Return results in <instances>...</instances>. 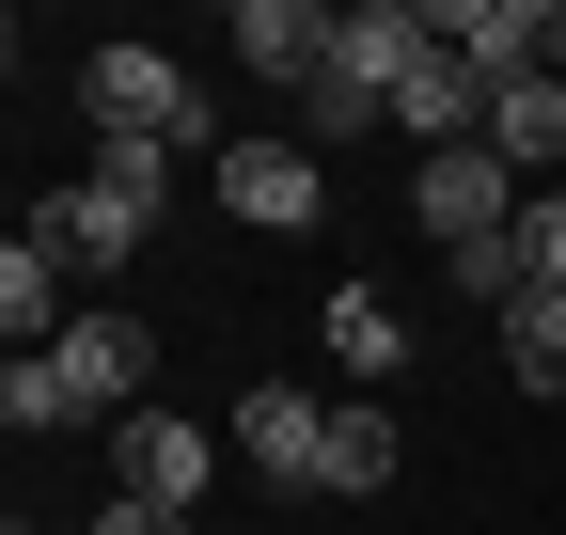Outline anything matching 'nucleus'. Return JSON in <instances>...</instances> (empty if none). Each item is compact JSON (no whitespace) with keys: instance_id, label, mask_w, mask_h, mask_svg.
Segmentation results:
<instances>
[{"instance_id":"obj_20","label":"nucleus","mask_w":566,"mask_h":535,"mask_svg":"<svg viewBox=\"0 0 566 535\" xmlns=\"http://www.w3.org/2000/svg\"><path fill=\"white\" fill-rule=\"evenodd\" d=\"M17 535H32V520H17Z\"/></svg>"},{"instance_id":"obj_12","label":"nucleus","mask_w":566,"mask_h":535,"mask_svg":"<svg viewBox=\"0 0 566 535\" xmlns=\"http://www.w3.org/2000/svg\"><path fill=\"white\" fill-rule=\"evenodd\" d=\"M488 143L551 189V174H566V80H504V95H488Z\"/></svg>"},{"instance_id":"obj_6","label":"nucleus","mask_w":566,"mask_h":535,"mask_svg":"<svg viewBox=\"0 0 566 535\" xmlns=\"http://www.w3.org/2000/svg\"><path fill=\"white\" fill-rule=\"evenodd\" d=\"M221 441H237V473H252V489H315V457H331V394H300V378H252Z\"/></svg>"},{"instance_id":"obj_8","label":"nucleus","mask_w":566,"mask_h":535,"mask_svg":"<svg viewBox=\"0 0 566 535\" xmlns=\"http://www.w3.org/2000/svg\"><path fill=\"white\" fill-rule=\"evenodd\" d=\"M551 17L566 0H441V48L504 95V80H551Z\"/></svg>"},{"instance_id":"obj_14","label":"nucleus","mask_w":566,"mask_h":535,"mask_svg":"<svg viewBox=\"0 0 566 535\" xmlns=\"http://www.w3.org/2000/svg\"><path fill=\"white\" fill-rule=\"evenodd\" d=\"M363 126H394V95H378V80H346V63H331V80L300 95V143L331 158V143H363Z\"/></svg>"},{"instance_id":"obj_16","label":"nucleus","mask_w":566,"mask_h":535,"mask_svg":"<svg viewBox=\"0 0 566 535\" xmlns=\"http://www.w3.org/2000/svg\"><path fill=\"white\" fill-rule=\"evenodd\" d=\"M504 252H520V284H535V300H566V189H535V206L504 221Z\"/></svg>"},{"instance_id":"obj_9","label":"nucleus","mask_w":566,"mask_h":535,"mask_svg":"<svg viewBox=\"0 0 566 535\" xmlns=\"http://www.w3.org/2000/svg\"><path fill=\"white\" fill-rule=\"evenodd\" d=\"M80 315H95V300H80V268H63V252L17 221V237H0V331H17V363H32V347H63Z\"/></svg>"},{"instance_id":"obj_18","label":"nucleus","mask_w":566,"mask_h":535,"mask_svg":"<svg viewBox=\"0 0 566 535\" xmlns=\"http://www.w3.org/2000/svg\"><path fill=\"white\" fill-rule=\"evenodd\" d=\"M551 80H566V17H551Z\"/></svg>"},{"instance_id":"obj_1","label":"nucleus","mask_w":566,"mask_h":535,"mask_svg":"<svg viewBox=\"0 0 566 535\" xmlns=\"http://www.w3.org/2000/svg\"><path fill=\"white\" fill-rule=\"evenodd\" d=\"M80 126H95V143H205V80H189V63L174 48H80Z\"/></svg>"},{"instance_id":"obj_13","label":"nucleus","mask_w":566,"mask_h":535,"mask_svg":"<svg viewBox=\"0 0 566 535\" xmlns=\"http://www.w3.org/2000/svg\"><path fill=\"white\" fill-rule=\"evenodd\" d=\"M0 426H17V441H63V426H95V410H80V378L32 347V363H0Z\"/></svg>"},{"instance_id":"obj_11","label":"nucleus","mask_w":566,"mask_h":535,"mask_svg":"<svg viewBox=\"0 0 566 535\" xmlns=\"http://www.w3.org/2000/svg\"><path fill=\"white\" fill-rule=\"evenodd\" d=\"M315 331H331V363L363 378V394H394V378H409V315H394V284H331V315H315Z\"/></svg>"},{"instance_id":"obj_17","label":"nucleus","mask_w":566,"mask_h":535,"mask_svg":"<svg viewBox=\"0 0 566 535\" xmlns=\"http://www.w3.org/2000/svg\"><path fill=\"white\" fill-rule=\"evenodd\" d=\"M80 535H189V520H158V504H95Z\"/></svg>"},{"instance_id":"obj_2","label":"nucleus","mask_w":566,"mask_h":535,"mask_svg":"<svg viewBox=\"0 0 566 535\" xmlns=\"http://www.w3.org/2000/svg\"><path fill=\"white\" fill-rule=\"evenodd\" d=\"M535 206V174L504 158V143H441V158H409V221L441 237V252H472V237H504Z\"/></svg>"},{"instance_id":"obj_7","label":"nucleus","mask_w":566,"mask_h":535,"mask_svg":"<svg viewBox=\"0 0 566 535\" xmlns=\"http://www.w3.org/2000/svg\"><path fill=\"white\" fill-rule=\"evenodd\" d=\"M221 206L252 237H300V221H331V158L283 143V126H268V143H221Z\"/></svg>"},{"instance_id":"obj_4","label":"nucleus","mask_w":566,"mask_h":535,"mask_svg":"<svg viewBox=\"0 0 566 535\" xmlns=\"http://www.w3.org/2000/svg\"><path fill=\"white\" fill-rule=\"evenodd\" d=\"M48 363H63V378H80V410H95V426H126V410H158V331H142L126 300H95V315H80V331H63V347H48Z\"/></svg>"},{"instance_id":"obj_10","label":"nucleus","mask_w":566,"mask_h":535,"mask_svg":"<svg viewBox=\"0 0 566 535\" xmlns=\"http://www.w3.org/2000/svg\"><path fill=\"white\" fill-rule=\"evenodd\" d=\"M409 473V426H394V394H331V457H315V504H378Z\"/></svg>"},{"instance_id":"obj_5","label":"nucleus","mask_w":566,"mask_h":535,"mask_svg":"<svg viewBox=\"0 0 566 535\" xmlns=\"http://www.w3.org/2000/svg\"><path fill=\"white\" fill-rule=\"evenodd\" d=\"M221 48L252 63V80H283V111H300V95L331 80V48H346V0H237Z\"/></svg>"},{"instance_id":"obj_3","label":"nucleus","mask_w":566,"mask_h":535,"mask_svg":"<svg viewBox=\"0 0 566 535\" xmlns=\"http://www.w3.org/2000/svg\"><path fill=\"white\" fill-rule=\"evenodd\" d=\"M221 457H237V441H205V426H174V410H126V426H111V504L205 520V489H221Z\"/></svg>"},{"instance_id":"obj_19","label":"nucleus","mask_w":566,"mask_h":535,"mask_svg":"<svg viewBox=\"0 0 566 535\" xmlns=\"http://www.w3.org/2000/svg\"><path fill=\"white\" fill-rule=\"evenodd\" d=\"M189 535H237V520H189Z\"/></svg>"},{"instance_id":"obj_15","label":"nucleus","mask_w":566,"mask_h":535,"mask_svg":"<svg viewBox=\"0 0 566 535\" xmlns=\"http://www.w3.org/2000/svg\"><path fill=\"white\" fill-rule=\"evenodd\" d=\"M504 378L520 394H566V300H520L504 315Z\"/></svg>"}]
</instances>
